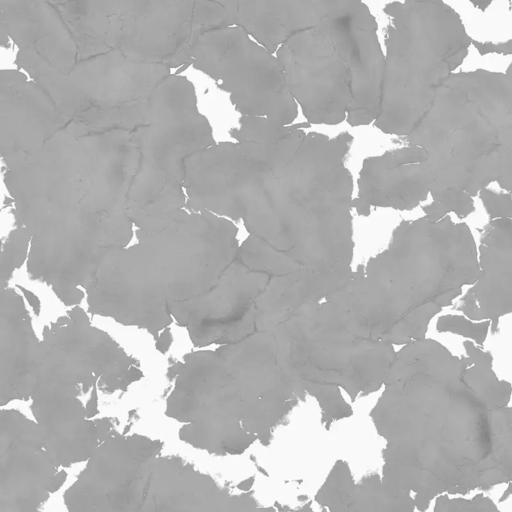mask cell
Here are the masks:
<instances>
[{
    "mask_svg": "<svg viewBox=\"0 0 512 512\" xmlns=\"http://www.w3.org/2000/svg\"><path fill=\"white\" fill-rule=\"evenodd\" d=\"M71 33L78 59L109 51L176 68L192 64L204 32L235 25L238 0H47Z\"/></svg>",
    "mask_w": 512,
    "mask_h": 512,
    "instance_id": "cell-6",
    "label": "cell"
},
{
    "mask_svg": "<svg viewBox=\"0 0 512 512\" xmlns=\"http://www.w3.org/2000/svg\"><path fill=\"white\" fill-rule=\"evenodd\" d=\"M79 394L74 389L38 386L31 396L43 445L56 466L89 459L100 442L96 422L87 418Z\"/></svg>",
    "mask_w": 512,
    "mask_h": 512,
    "instance_id": "cell-22",
    "label": "cell"
},
{
    "mask_svg": "<svg viewBox=\"0 0 512 512\" xmlns=\"http://www.w3.org/2000/svg\"><path fill=\"white\" fill-rule=\"evenodd\" d=\"M69 317L77 322V323H81V324H90V321H89V317L88 315L86 314V312L78 307V306H75L73 307L69 312Z\"/></svg>",
    "mask_w": 512,
    "mask_h": 512,
    "instance_id": "cell-38",
    "label": "cell"
},
{
    "mask_svg": "<svg viewBox=\"0 0 512 512\" xmlns=\"http://www.w3.org/2000/svg\"><path fill=\"white\" fill-rule=\"evenodd\" d=\"M240 127L230 131L258 162L275 174H282L298 154L310 123L282 125L263 116L241 115Z\"/></svg>",
    "mask_w": 512,
    "mask_h": 512,
    "instance_id": "cell-28",
    "label": "cell"
},
{
    "mask_svg": "<svg viewBox=\"0 0 512 512\" xmlns=\"http://www.w3.org/2000/svg\"><path fill=\"white\" fill-rule=\"evenodd\" d=\"M192 65L230 95L241 115L263 116L292 124L298 104L288 90L277 56L242 27L232 25L204 32L195 42Z\"/></svg>",
    "mask_w": 512,
    "mask_h": 512,
    "instance_id": "cell-12",
    "label": "cell"
},
{
    "mask_svg": "<svg viewBox=\"0 0 512 512\" xmlns=\"http://www.w3.org/2000/svg\"><path fill=\"white\" fill-rule=\"evenodd\" d=\"M1 32L2 44L9 35L19 49L36 52L63 74L78 61L71 33L47 0H1Z\"/></svg>",
    "mask_w": 512,
    "mask_h": 512,
    "instance_id": "cell-24",
    "label": "cell"
},
{
    "mask_svg": "<svg viewBox=\"0 0 512 512\" xmlns=\"http://www.w3.org/2000/svg\"><path fill=\"white\" fill-rule=\"evenodd\" d=\"M19 288L23 292V295L30 304V306L33 308L35 314L38 315L40 312V301L38 297L31 291L27 290L26 288H23L21 286H19Z\"/></svg>",
    "mask_w": 512,
    "mask_h": 512,
    "instance_id": "cell-40",
    "label": "cell"
},
{
    "mask_svg": "<svg viewBox=\"0 0 512 512\" xmlns=\"http://www.w3.org/2000/svg\"><path fill=\"white\" fill-rule=\"evenodd\" d=\"M24 69L72 120L133 131L143 125L150 99L170 67L139 63L114 50L80 59L66 74L30 49L18 50Z\"/></svg>",
    "mask_w": 512,
    "mask_h": 512,
    "instance_id": "cell-9",
    "label": "cell"
},
{
    "mask_svg": "<svg viewBox=\"0 0 512 512\" xmlns=\"http://www.w3.org/2000/svg\"><path fill=\"white\" fill-rule=\"evenodd\" d=\"M319 304L271 332L281 367L305 394L316 398L328 428L333 421L352 414L340 388L352 400L377 391L396 352L391 343L351 335L324 314Z\"/></svg>",
    "mask_w": 512,
    "mask_h": 512,
    "instance_id": "cell-7",
    "label": "cell"
},
{
    "mask_svg": "<svg viewBox=\"0 0 512 512\" xmlns=\"http://www.w3.org/2000/svg\"><path fill=\"white\" fill-rule=\"evenodd\" d=\"M275 55L307 122L335 125L346 119L352 100L350 71L318 26L290 36Z\"/></svg>",
    "mask_w": 512,
    "mask_h": 512,
    "instance_id": "cell-14",
    "label": "cell"
},
{
    "mask_svg": "<svg viewBox=\"0 0 512 512\" xmlns=\"http://www.w3.org/2000/svg\"><path fill=\"white\" fill-rule=\"evenodd\" d=\"M405 137L427 153L434 177L430 194L454 190L474 197L498 179L501 150L492 97L472 76L445 79Z\"/></svg>",
    "mask_w": 512,
    "mask_h": 512,
    "instance_id": "cell-8",
    "label": "cell"
},
{
    "mask_svg": "<svg viewBox=\"0 0 512 512\" xmlns=\"http://www.w3.org/2000/svg\"><path fill=\"white\" fill-rule=\"evenodd\" d=\"M166 414L187 423L179 437L218 455L241 454L256 440L245 430V405L239 381L216 351L185 356Z\"/></svg>",
    "mask_w": 512,
    "mask_h": 512,
    "instance_id": "cell-11",
    "label": "cell"
},
{
    "mask_svg": "<svg viewBox=\"0 0 512 512\" xmlns=\"http://www.w3.org/2000/svg\"><path fill=\"white\" fill-rule=\"evenodd\" d=\"M433 200L440 202L448 212H454L459 219H464L475 211L473 197L465 192L442 190L431 194Z\"/></svg>",
    "mask_w": 512,
    "mask_h": 512,
    "instance_id": "cell-34",
    "label": "cell"
},
{
    "mask_svg": "<svg viewBox=\"0 0 512 512\" xmlns=\"http://www.w3.org/2000/svg\"><path fill=\"white\" fill-rule=\"evenodd\" d=\"M135 234L136 244L103 257L95 282L117 314L152 332L172 322L170 305L209 291L239 248L236 226L208 211L185 209L164 228Z\"/></svg>",
    "mask_w": 512,
    "mask_h": 512,
    "instance_id": "cell-5",
    "label": "cell"
},
{
    "mask_svg": "<svg viewBox=\"0 0 512 512\" xmlns=\"http://www.w3.org/2000/svg\"><path fill=\"white\" fill-rule=\"evenodd\" d=\"M1 404L27 400L36 385L42 342L34 334L22 297L13 289L1 290Z\"/></svg>",
    "mask_w": 512,
    "mask_h": 512,
    "instance_id": "cell-26",
    "label": "cell"
},
{
    "mask_svg": "<svg viewBox=\"0 0 512 512\" xmlns=\"http://www.w3.org/2000/svg\"><path fill=\"white\" fill-rule=\"evenodd\" d=\"M217 351L229 362L242 390L245 429L264 445L274 429L305 393L281 367L271 331H255L221 345Z\"/></svg>",
    "mask_w": 512,
    "mask_h": 512,
    "instance_id": "cell-15",
    "label": "cell"
},
{
    "mask_svg": "<svg viewBox=\"0 0 512 512\" xmlns=\"http://www.w3.org/2000/svg\"><path fill=\"white\" fill-rule=\"evenodd\" d=\"M490 220L510 218L512 216V194L509 192H496L488 187L478 193Z\"/></svg>",
    "mask_w": 512,
    "mask_h": 512,
    "instance_id": "cell-33",
    "label": "cell"
},
{
    "mask_svg": "<svg viewBox=\"0 0 512 512\" xmlns=\"http://www.w3.org/2000/svg\"><path fill=\"white\" fill-rule=\"evenodd\" d=\"M143 373L137 367L131 366L129 370L122 377L119 385L120 390H125L132 382L139 380Z\"/></svg>",
    "mask_w": 512,
    "mask_h": 512,
    "instance_id": "cell-36",
    "label": "cell"
},
{
    "mask_svg": "<svg viewBox=\"0 0 512 512\" xmlns=\"http://www.w3.org/2000/svg\"><path fill=\"white\" fill-rule=\"evenodd\" d=\"M318 27L349 68L352 100L346 120L351 126L374 122L380 107L385 56L377 35V22L368 6L359 2Z\"/></svg>",
    "mask_w": 512,
    "mask_h": 512,
    "instance_id": "cell-17",
    "label": "cell"
},
{
    "mask_svg": "<svg viewBox=\"0 0 512 512\" xmlns=\"http://www.w3.org/2000/svg\"><path fill=\"white\" fill-rule=\"evenodd\" d=\"M491 325L489 320L473 321L458 315H444L437 321L439 332H453L472 338L476 344L482 345Z\"/></svg>",
    "mask_w": 512,
    "mask_h": 512,
    "instance_id": "cell-31",
    "label": "cell"
},
{
    "mask_svg": "<svg viewBox=\"0 0 512 512\" xmlns=\"http://www.w3.org/2000/svg\"><path fill=\"white\" fill-rule=\"evenodd\" d=\"M380 107L374 125L407 136L430 109L445 80L439 59L440 7L435 0L391 2Z\"/></svg>",
    "mask_w": 512,
    "mask_h": 512,
    "instance_id": "cell-10",
    "label": "cell"
},
{
    "mask_svg": "<svg viewBox=\"0 0 512 512\" xmlns=\"http://www.w3.org/2000/svg\"><path fill=\"white\" fill-rule=\"evenodd\" d=\"M511 224H512V216H511Z\"/></svg>",
    "mask_w": 512,
    "mask_h": 512,
    "instance_id": "cell-44",
    "label": "cell"
},
{
    "mask_svg": "<svg viewBox=\"0 0 512 512\" xmlns=\"http://www.w3.org/2000/svg\"><path fill=\"white\" fill-rule=\"evenodd\" d=\"M32 236L24 226H17L10 232L2 245L1 253V287L6 284L15 269H19L28 259Z\"/></svg>",
    "mask_w": 512,
    "mask_h": 512,
    "instance_id": "cell-30",
    "label": "cell"
},
{
    "mask_svg": "<svg viewBox=\"0 0 512 512\" xmlns=\"http://www.w3.org/2000/svg\"><path fill=\"white\" fill-rule=\"evenodd\" d=\"M66 477H67V473L64 470L56 473L48 487L49 493H53V492L57 491L65 482Z\"/></svg>",
    "mask_w": 512,
    "mask_h": 512,
    "instance_id": "cell-41",
    "label": "cell"
},
{
    "mask_svg": "<svg viewBox=\"0 0 512 512\" xmlns=\"http://www.w3.org/2000/svg\"><path fill=\"white\" fill-rule=\"evenodd\" d=\"M497 507L483 495H476L472 500L463 498H448L447 494L438 496L434 511H494Z\"/></svg>",
    "mask_w": 512,
    "mask_h": 512,
    "instance_id": "cell-32",
    "label": "cell"
},
{
    "mask_svg": "<svg viewBox=\"0 0 512 512\" xmlns=\"http://www.w3.org/2000/svg\"><path fill=\"white\" fill-rule=\"evenodd\" d=\"M480 274L461 299L459 310L473 321L489 320L493 332L499 319L512 313V224L510 218L490 220L478 247Z\"/></svg>",
    "mask_w": 512,
    "mask_h": 512,
    "instance_id": "cell-23",
    "label": "cell"
},
{
    "mask_svg": "<svg viewBox=\"0 0 512 512\" xmlns=\"http://www.w3.org/2000/svg\"><path fill=\"white\" fill-rule=\"evenodd\" d=\"M182 366H183L182 362H178V363L174 364L173 366H171L168 369V376L170 378L177 377L178 374L180 373L181 369H182Z\"/></svg>",
    "mask_w": 512,
    "mask_h": 512,
    "instance_id": "cell-42",
    "label": "cell"
},
{
    "mask_svg": "<svg viewBox=\"0 0 512 512\" xmlns=\"http://www.w3.org/2000/svg\"><path fill=\"white\" fill-rule=\"evenodd\" d=\"M425 216L429 219L438 221L448 215V210L438 201L433 200L430 204L422 207Z\"/></svg>",
    "mask_w": 512,
    "mask_h": 512,
    "instance_id": "cell-35",
    "label": "cell"
},
{
    "mask_svg": "<svg viewBox=\"0 0 512 512\" xmlns=\"http://www.w3.org/2000/svg\"><path fill=\"white\" fill-rule=\"evenodd\" d=\"M496 120L501 150L499 175L496 182L502 189L512 194V75L505 79Z\"/></svg>",
    "mask_w": 512,
    "mask_h": 512,
    "instance_id": "cell-29",
    "label": "cell"
},
{
    "mask_svg": "<svg viewBox=\"0 0 512 512\" xmlns=\"http://www.w3.org/2000/svg\"><path fill=\"white\" fill-rule=\"evenodd\" d=\"M188 211L242 220L255 235L319 274L350 272L353 180L325 147L305 142L281 175L238 142L215 143L185 161Z\"/></svg>",
    "mask_w": 512,
    "mask_h": 512,
    "instance_id": "cell-3",
    "label": "cell"
},
{
    "mask_svg": "<svg viewBox=\"0 0 512 512\" xmlns=\"http://www.w3.org/2000/svg\"><path fill=\"white\" fill-rule=\"evenodd\" d=\"M162 443L141 435L111 434L89 458L78 480L65 492L70 511H124L127 495L143 464Z\"/></svg>",
    "mask_w": 512,
    "mask_h": 512,
    "instance_id": "cell-18",
    "label": "cell"
},
{
    "mask_svg": "<svg viewBox=\"0 0 512 512\" xmlns=\"http://www.w3.org/2000/svg\"><path fill=\"white\" fill-rule=\"evenodd\" d=\"M512 495V483L509 484L507 490L503 493V497L501 498L500 501H502L503 499H506L508 496H511Z\"/></svg>",
    "mask_w": 512,
    "mask_h": 512,
    "instance_id": "cell-43",
    "label": "cell"
},
{
    "mask_svg": "<svg viewBox=\"0 0 512 512\" xmlns=\"http://www.w3.org/2000/svg\"><path fill=\"white\" fill-rule=\"evenodd\" d=\"M133 134L139 151L133 186L153 193L182 191L187 157L216 143L192 83L176 74L154 91L148 117Z\"/></svg>",
    "mask_w": 512,
    "mask_h": 512,
    "instance_id": "cell-13",
    "label": "cell"
},
{
    "mask_svg": "<svg viewBox=\"0 0 512 512\" xmlns=\"http://www.w3.org/2000/svg\"><path fill=\"white\" fill-rule=\"evenodd\" d=\"M269 280L235 258L209 291L169 309L196 346L236 342L256 331V302Z\"/></svg>",
    "mask_w": 512,
    "mask_h": 512,
    "instance_id": "cell-16",
    "label": "cell"
},
{
    "mask_svg": "<svg viewBox=\"0 0 512 512\" xmlns=\"http://www.w3.org/2000/svg\"><path fill=\"white\" fill-rule=\"evenodd\" d=\"M480 274L468 225L449 215L402 221L388 248L353 271L322 302L343 329L365 340L407 344Z\"/></svg>",
    "mask_w": 512,
    "mask_h": 512,
    "instance_id": "cell-4",
    "label": "cell"
},
{
    "mask_svg": "<svg viewBox=\"0 0 512 512\" xmlns=\"http://www.w3.org/2000/svg\"><path fill=\"white\" fill-rule=\"evenodd\" d=\"M458 357L422 338L395 353L371 411L386 440L382 482L423 511L443 494L512 483V387L492 356L464 342Z\"/></svg>",
    "mask_w": 512,
    "mask_h": 512,
    "instance_id": "cell-1",
    "label": "cell"
},
{
    "mask_svg": "<svg viewBox=\"0 0 512 512\" xmlns=\"http://www.w3.org/2000/svg\"><path fill=\"white\" fill-rule=\"evenodd\" d=\"M85 409H86L87 418H92L98 413L97 390H96L95 386H93L91 397H90L89 401L87 402Z\"/></svg>",
    "mask_w": 512,
    "mask_h": 512,
    "instance_id": "cell-39",
    "label": "cell"
},
{
    "mask_svg": "<svg viewBox=\"0 0 512 512\" xmlns=\"http://www.w3.org/2000/svg\"><path fill=\"white\" fill-rule=\"evenodd\" d=\"M172 343V334L170 329L166 327L156 339V349L161 353H166Z\"/></svg>",
    "mask_w": 512,
    "mask_h": 512,
    "instance_id": "cell-37",
    "label": "cell"
},
{
    "mask_svg": "<svg viewBox=\"0 0 512 512\" xmlns=\"http://www.w3.org/2000/svg\"><path fill=\"white\" fill-rule=\"evenodd\" d=\"M433 179L423 148L409 144L393 149L363 161L352 205L362 216H368L371 207L412 210L426 200Z\"/></svg>",
    "mask_w": 512,
    "mask_h": 512,
    "instance_id": "cell-21",
    "label": "cell"
},
{
    "mask_svg": "<svg viewBox=\"0 0 512 512\" xmlns=\"http://www.w3.org/2000/svg\"><path fill=\"white\" fill-rule=\"evenodd\" d=\"M362 0H238L235 25L275 54L293 34L345 13Z\"/></svg>",
    "mask_w": 512,
    "mask_h": 512,
    "instance_id": "cell-25",
    "label": "cell"
},
{
    "mask_svg": "<svg viewBox=\"0 0 512 512\" xmlns=\"http://www.w3.org/2000/svg\"><path fill=\"white\" fill-rule=\"evenodd\" d=\"M1 156L9 163L38 152L70 120L34 80L2 70Z\"/></svg>",
    "mask_w": 512,
    "mask_h": 512,
    "instance_id": "cell-20",
    "label": "cell"
},
{
    "mask_svg": "<svg viewBox=\"0 0 512 512\" xmlns=\"http://www.w3.org/2000/svg\"><path fill=\"white\" fill-rule=\"evenodd\" d=\"M316 500L332 511H412L416 507L414 498L393 492L378 475L355 484L343 461L334 465Z\"/></svg>",
    "mask_w": 512,
    "mask_h": 512,
    "instance_id": "cell-27",
    "label": "cell"
},
{
    "mask_svg": "<svg viewBox=\"0 0 512 512\" xmlns=\"http://www.w3.org/2000/svg\"><path fill=\"white\" fill-rule=\"evenodd\" d=\"M0 512L37 510L49 497L56 465L39 426L16 410L1 411Z\"/></svg>",
    "mask_w": 512,
    "mask_h": 512,
    "instance_id": "cell-19",
    "label": "cell"
},
{
    "mask_svg": "<svg viewBox=\"0 0 512 512\" xmlns=\"http://www.w3.org/2000/svg\"><path fill=\"white\" fill-rule=\"evenodd\" d=\"M133 131L70 119L38 152L5 164L16 225L32 236L27 271L67 306L81 302L79 286L134 233L127 214L139 157Z\"/></svg>",
    "mask_w": 512,
    "mask_h": 512,
    "instance_id": "cell-2",
    "label": "cell"
}]
</instances>
